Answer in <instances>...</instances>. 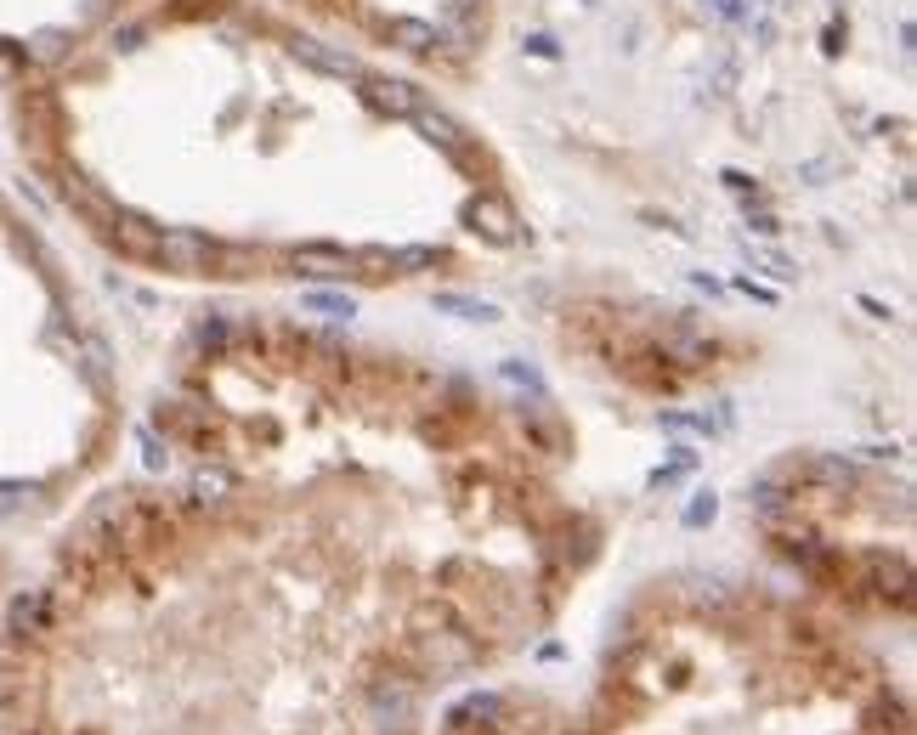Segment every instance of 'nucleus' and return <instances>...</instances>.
I'll return each mask as SVG.
<instances>
[{
    "mask_svg": "<svg viewBox=\"0 0 917 735\" xmlns=\"http://www.w3.org/2000/svg\"><path fill=\"white\" fill-rule=\"evenodd\" d=\"M216 255H221V243L205 238V232H192V227H170L154 243V266L181 272V277H216Z\"/></svg>",
    "mask_w": 917,
    "mask_h": 735,
    "instance_id": "f257e3e1",
    "label": "nucleus"
},
{
    "mask_svg": "<svg viewBox=\"0 0 917 735\" xmlns=\"http://www.w3.org/2000/svg\"><path fill=\"white\" fill-rule=\"evenodd\" d=\"M289 266H295V277H306V283H346V277H357V255L334 250V243H295V250H289Z\"/></svg>",
    "mask_w": 917,
    "mask_h": 735,
    "instance_id": "f03ea898",
    "label": "nucleus"
},
{
    "mask_svg": "<svg viewBox=\"0 0 917 735\" xmlns=\"http://www.w3.org/2000/svg\"><path fill=\"white\" fill-rule=\"evenodd\" d=\"M363 103L374 114H385V119H414L430 96L414 80H374V74H363Z\"/></svg>",
    "mask_w": 917,
    "mask_h": 735,
    "instance_id": "7ed1b4c3",
    "label": "nucleus"
},
{
    "mask_svg": "<svg viewBox=\"0 0 917 735\" xmlns=\"http://www.w3.org/2000/svg\"><path fill=\"white\" fill-rule=\"evenodd\" d=\"M465 221H470V232H481L488 243H515V238H521V221H515V210L499 199V192H481V199H470V204H465Z\"/></svg>",
    "mask_w": 917,
    "mask_h": 735,
    "instance_id": "20e7f679",
    "label": "nucleus"
},
{
    "mask_svg": "<svg viewBox=\"0 0 917 735\" xmlns=\"http://www.w3.org/2000/svg\"><path fill=\"white\" fill-rule=\"evenodd\" d=\"M159 232H165V227H154L148 216H131V210H119L114 227H108L114 250H119L125 261H142V266H154V243H159Z\"/></svg>",
    "mask_w": 917,
    "mask_h": 735,
    "instance_id": "39448f33",
    "label": "nucleus"
},
{
    "mask_svg": "<svg viewBox=\"0 0 917 735\" xmlns=\"http://www.w3.org/2000/svg\"><path fill=\"white\" fill-rule=\"evenodd\" d=\"M368 707H374L379 724H408L414 707H419L414 679H379V684H368Z\"/></svg>",
    "mask_w": 917,
    "mask_h": 735,
    "instance_id": "423d86ee",
    "label": "nucleus"
},
{
    "mask_svg": "<svg viewBox=\"0 0 917 735\" xmlns=\"http://www.w3.org/2000/svg\"><path fill=\"white\" fill-rule=\"evenodd\" d=\"M379 40L397 45V52H408V57H437V23H425V18H392V23H379Z\"/></svg>",
    "mask_w": 917,
    "mask_h": 735,
    "instance_id": "0eeeda50",
    "label": "nucleus"
},
{
    "mask_svg": "<svg viewBox=\"0 0 917 735\" xmlns=\"http://www.w3.org/2000/svg\"><path fill=\"white\" fill-rule=\"evenodd\" d=\"M295 57L312 63L317 74H334V80H363V63L346 52V45H323V40H295Z\"/></svg>",
    "mask_w": 917,
    "mask_h": 735,
    "instance_id": "6e6552de",
    "label": "nucleus"
},
{
    "mask_svg": "<svg viewBox=\"0 0 917 735\" xmlns=\"http://www.w3.org/2000/svg\"><path fill=\"white\" fill-rule=\"evenodd\" d=\"M504 696L499 691H476V696H465L454 713H448V729H481V724H488V729H499L504 724Z\"/></svg>",
    "mask_w": 917,
    "mask_h": 735,
    "instance_id": "1a4fd4ad",
    "label": "nucleus"
},
{
    "mask_svg": "<svg viewBox=\"0 0 917 735\" xmlns=\"http://www.w3.org/2000/svg\"><path fill=\"white\" fill-rule=\"evenodd\" d=\"M232 493H238L232 470H221V464H199V470H192V486H187V498L199 504V510H221V504H227Z\"/></svg>",
    "mask_w": 917,
    "mask_h": 735,
    "instance_id": "9d476101",
    "label": "nucleus"
},
{
    "mask_svg": "<svg viewBox=\"0 0 917 735\" xmlns=\"http://www.w3.org/2000/svg\"><path fill=\"white\" fill-rule=\"evenodd\" d=\"M476 40H481V29H476L470 12L437 23V52H448V57H470V52H476Z\"/></svg>",
    "mask_w": 917,
    "mask_h": 735,
    "instance_id": "9b49d317",
    "label": "nucleus"
},
{
    "mask_svg": "<svg viewBox=\"0 0 917 735\" xmlns=\"http://www.w3.org/2000/svg\"><path fill=\"white\" fill-rule=\"evenodd\" d=\"M256 272H261V250H244V243H221L216 277H256Z\"/></svg>",
    "mask_w": 917,
    "mask_h": 735,
    "instance_id": "f8f14e48",
    "label": "nucleus"
},
{
    "mask_svg": "<svg viewBox=\"0 0 917 735\" xmlns=\"http://www.w3.org/2000/svg\"><path fill=\"white\" fill-rule=\"evenodd\" d=\"M437 312H454L465 323H499L504 317L493 301H470V294H437Z\"/></svg>",
    "mask_w": 917,
    "mask_h": 735,
    "instance_id": "ddd939ff",
    "label": "nucleus"
},
{
    "mask_svg": "<svg viewBox=\"0 0 917 735\" xmlns=\"http://www.w3.org/2000/svg\"><path fill=\"white\" fill-rule=\"evenodd\" d=\"M192 339H199V351H205V357H227V351H232V317L210 312V317L199 323V334H192Z\"/></svg>",
    "mask_w": 917,
    "mask_h": 735,
    "instance_id": "4468645a",
    "label": "nucleus"
},
{
    "mask_svg": "<svg viewBox=\"0 0 917 735\" xmlns=\"http://www.w3.org/2000/svg\"><path fill=\"white\" fill-rule=\"evenodd\" d=\"M306 306H312V312H329V317H357V301H352V294H329V288H312Z\"/></svg>",
    "mask_w": 917,
    "mask_h": 735,
    "instance_id": "2eb2a0df",
    "label": "nucleus"
},
{
    "mask_svg": "<svg viewBox=\"0 0 917 735\" xmlns=\"http://www.w3.org/2000/svg\"><path fill=\"white\" fill-rule=\"evenodd\" d=\"M753 266H764V277H777V283H793V277H799V266H793L788 255H777V250H753Z\"/></svg>",
    "mask_w": 917,
    "mask_h": 735,
    "instance_id": "dca6fc26",
    "label": "nucleus"
},
{
    "mask_svg": "<svg viewBox=\"0 0 917 735\" xmlns=\"http://www.w3.org/2000/svg\"><path fill=\"white\" fill-rule=\"evenodd\" d=\"M691 606H702V611H726V606H731V595H726V582H697V595H691Z\"/></svg>",
    "mask_w": 917,
    "mask_h": 735,
    "instance_id": "f3484780",
    "label": "nucleus"
},
{
    "mask_svg": "<svg viewBox=\"0 0 917 735\" xmlns=\"http://www.w3.org/2000/svg\"><path fill=\"white\" fill-rule=\"evenodd\" d=\"M719 181H726L737 199H748V204H759V181L748 176V170H719Z\"/></svg>",
    "mask_w": 917,
    "mask_h": 735,
    "instance_id": "a211bd4d",
    "label": "nucleus"
},
{
    "mask_svg": "<svg viewBox=\"0 0 917 735\" xmlns=\"http://www.w3.org/2000/svg\"><path fill=\"white\" fill-rule=\"evenodd\" d=\"M713 515H719V498H713V493H697V498L686 504V526H708Z\"/></svg>",
    "mask_w": 917,
    "mask_h": 735,
    "instance_id": "6ab92c4d",
    "label": "nucleus"
},
{
    "mask_svg": "<svg viewBox=\"0 0 917 735\" xmlns=\"http://www.w3.org/2000/svg\"><path fill=\"white\" fill-rule=\"evenodd\" d=\"M23 69H29V63L12 52V45H0V85H18V80H23Z\"/></svg>",
    "mask_w": 917,
    "mask_h": 735,
    "instance_id": "aec40b11",
    "label": "nucleus"
},
{
    "mask_svg": "<svg viewBox=\"0 0 917 735\" xmlns=\"http://www.w3.org/2000/svg\"><path fill=\"white\" fill-rule=\"evenodd\" d=\"M499 374H504V379H510V385H527V390H544V379H539V368H527V363H504V368H499Z\"/></svg>",
    "mask_w": 917,
    "mask_h": 735,
    "instance_id": "412c9836",
    "label": "nucleus"
},
{
    "mask_svg": "<svg viewBox=\"0 0 917 735\" xmlns=\"http://www.w3.org/2000/svg\"><path fill=\"white\" fill-rule=\"evenodd\" d=\"M702 7H708L713 18H726V23H742V18H748V0H702Z\"/></svg>",
    "mask_w": 917,
    "mask_h": 735,
    "instance_id": "4be33fe9",
    "label": "nucleus"
},
{
    "mask_svg": "<svg viewBox=\"0 0 917 735\" xmlns=\"http://www.w3.org/2000/svg\"><path fill=\"white\" fill-rule=\"evenodd\" d=\"M527 52H533L539 63H555V57H561V45H555V34H527Z\"/></svg>",
    "mask_w": 917,
    "mask_h": 735,
    "instance_id": "5701e85b",
    "label": "nucleus"
},
{
    "mask_svg": "<svg viewBox=\"0 0 917 735\" xmlns=\"http://www.w3.org/2000/svg\"><path fill=\"white\" fill-rule=\"evenodd\" d=\"M748 227H753L759 238H777V232H782V221H777V216H770V210H753V204H748Z\"/></svg>",
    "mask_w": 917,
    "mask_h": 735,
    "instance_id": "b1692460",
    "label": "nucleus"
},
{
    "mask_svg": "<svg viewBox=\"0 0 917 735\" xmlns=\"http://www.w3.org/2000/svg\"><path fill=\"white\" fill-rule=\"evenodd\" d=\"M142 459H148L154 470H165V459H170V448H159V435H154V430H142Z\"/></svg>",
    "mask_w": 917,
    "mask_h": 735,
    "instance_id": "393cba45",
    "label": "nucleus"
},
{
    "mask_svg": "<svg viewBox=\"0 0 917 735\" xmlns=\"http://www.w3.org/2000/svg\"><path fill=\"white\" fill-rule=\"evenodd\" d=\"M827 170H833L827 159H810V165H799V176H804L810 187H822V176H827Z\"/></svg>",
    "mask_w": 917,
    "mask_h": 735,
    "instance_id": "a878e982",
    "label": "nucleus"
},
{
    "mask_svg": "<svg viewBox=\"0 0 917 735\" xmlns=\"http://www.w3.org/2000/svg\"><path fill=\"white\" fill-rule=\"evenodd\" d=\"M855 459H866V464H884V459H895V448H855Z\"/></svg>",
    "mask_w": 917,
    "mask_h": 735,
    "instance_id": "bb28decb",
    "label": "nucleus"
},
{
    "mask_svg": "<svg viewBox=\"0 0 917 735\" xmlns=\"http://www.w3.org/2000/svg\"><path fill=\"white\" fill-rule=\"evenodd\" d=\"M737 288H742V294H753V301H777V294H770V288H759L753 277H737Z\"/></svg>",
    "mask_w": 917,
    "mask_h": 735,
    "instance_id": "cd10ccee",
    "label": "nucleus"
}]
</instances>
